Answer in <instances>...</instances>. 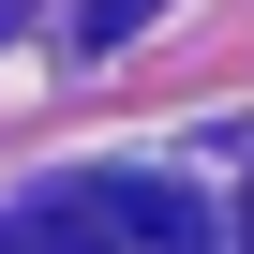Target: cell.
I'll list each match as a JSON object with an SVG mask.
<instances>
[{"label":"cell","instance_id":"277c9868","mask_svg":"<svg viewBox=\"0 0 254 254\" xmlns=\"http://www.w3.org/2000/svg\"><path fill=\"white\" fill-rule=\"evenodd\" d=\"M0 30H15V0H0Z\"/></svg>","mask_w":254,"mask_h":254},{"label":"cell","instance_id":"3957f363","mask_svg":"<svg viewBox=\"0 0 254 254\" xmlns=\"http://www.w3.org/2000/svg\"><path fill=\"white\" fill-rule=\"evenodd\" d=\"M239 254H254V194H239Z\"/></svg>","mask_w":254,"mask_h":254},{"label":"cell","instance_id":"7a4b0ae2","mask_svg":"<svg viewBox=\"0 0 254 254\" xmlns=\"http://www.w3.org/2000/svg\"><path fill=\"white\" fill-rule=\"evenodd\" d=\"M150 15H165V0H90V45H135Z\"/></svg>","mask_w":254,"mask_h":254},{"label":"cell","instance_id":"6da1fadb","mask_svg":"<svg viewBox=\"0 0 254 254\" xmlns=\"http://www.w3.org/2000/svg\"><path fill=\"white\" fill-rule=\"evenodd\" d=\"M0 254H224V224L165 165H90V180H45L0 209Z\"/></svg>","mask_w":254,"mask_h":254}]
</instances>
